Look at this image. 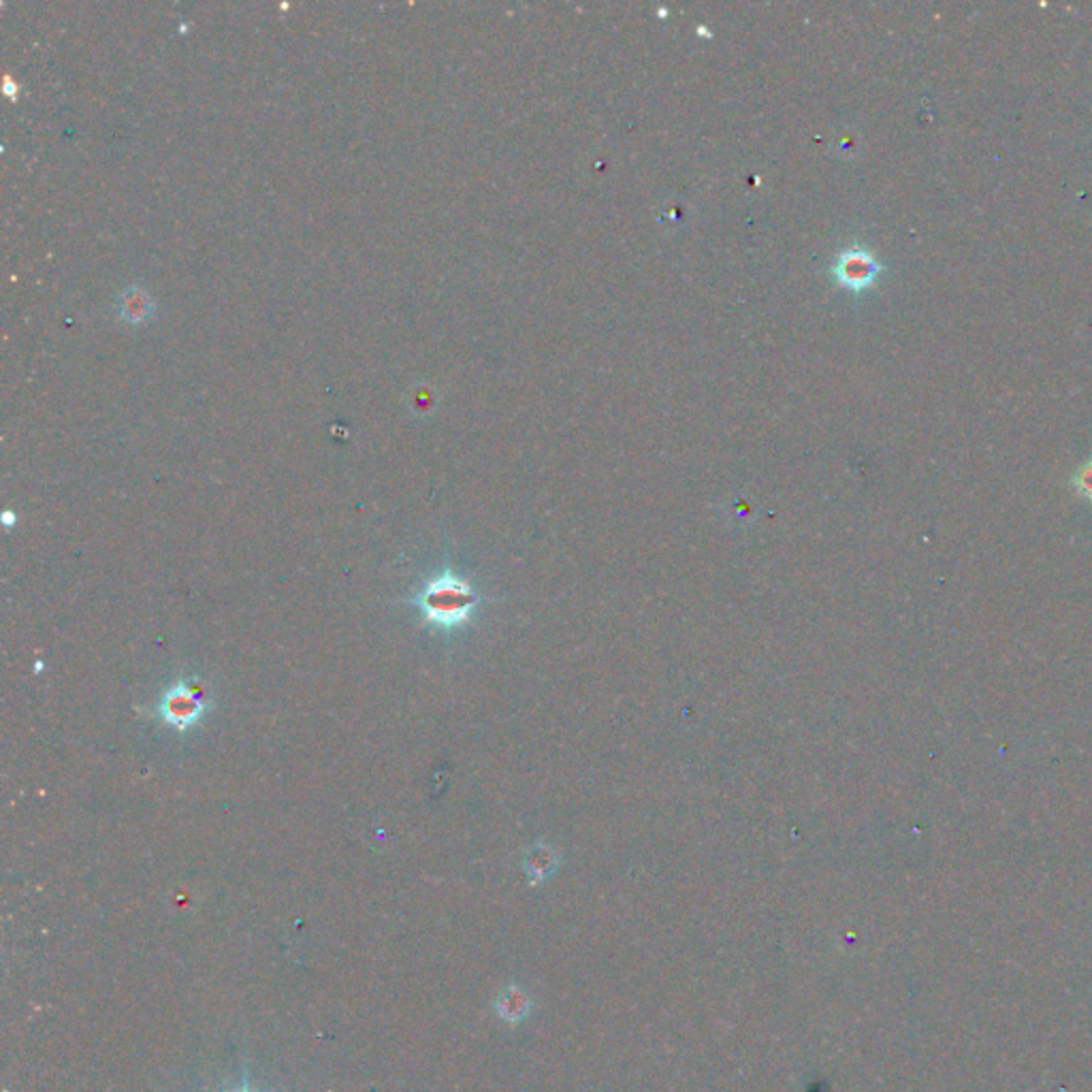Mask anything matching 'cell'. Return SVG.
I'll use <instances>...</instances> for the list:
<instances>
[{"label":"cell","mask_w":1092,"mask_h":1092,"mask_svg":"<svg viewBox=\"0 0 1092 1092\" xmlns=\"http://www.w3.org/2000/svg\"><path fill=\"white\" fill-rule=\"evenodd\" d=\"M417 606L424 621L450 630L470 619L478 606V595L459 576L444 572L424 585L417 595Z\"/></svg>","instance_id":"6da1fadb"},{"label":"cell","mask_w":1092,"mask_h":1092,"mask_svg":"<svg viewBox=\"0 0 1092 1092\" xmlns=\"http://www.w3.org/2000/svg\"><path fill=\"white\" fill-rule=\"evenodd\" d=\"M1076 489L1084 495L1086 500L1092 502V461H1088L1086 465H1081L1078 477H1076Z\"/></svg>","instance_id":"52a82bcc"},{"label":"cell","mask_w":1092,"mask_h":1092,"mask_svg":"<svg viewBox=\"0 0 1092 1092\" xmlns=\"http://www.w3.org/2000/svg\"><path fill=\"white\" fill-rule=\"evenodd\" d=\"M495 1009H498L500 1018L505 1020V1023L519 1024V1023H523L525 1018H528V1014L532 1011V1000H530L528 995H525L523 988L510 986L508 990H505V993H502Z\"/></svg>","instance_id":"277c9868"},{"label":"cell","mask_w":1092,"mask_h":1092,"mask_svg":"<svg viewBox=\"0 0 1092 1092\" xmlns=\"http://www.w3.org/2000/svg\"><path fill=\"white\" fill-rule=\"evenodd\" d=\"M877 271L879 265L875 262V259L860 250L849 252V255L841 259V265H838V276H841L845 285L852 288H864L866 285H871L877 276Z\"/></svg>","instance_id":"3957f363"},{"label":"cell","mask_w":1092,"mask_h":1092,"mask_svg":"<svg viewBox=\"0 0 1092 1092\" xmlns=\"http://www.w3.org/2000/svg\"><path fill=\"white\" fill-rule=\"evenodd\" d=\"M204 713H205L204 694L184 681L167 690L158 704V715L163 717L165 723L181 732L201 722Z\"/></svg>","instance_id":"7a4b0ae2"},{"label":"cell","mask_w":1092,"mask_h":1092,"mask_svg":"<svg viewBox=\"0 0 1092 1092\" xmlns=\"http://www.w3.org/2000/svg\"><path fill=\"white\" fill-rule=\"evenodd\" d=\"M120 306H123V314L128 320H141L150 314V299L144 290L139 288H130L123 295V301H120Z\"/></svg>","instance_id":"5b68a950"},{"label":"cell","mask_w":1092,"mask_h":1092,"mask_svg":"<svg viewBox=\"0 0 1092 1092\" xmlns=\"http://www.w3.org/2000/svg\"><path fill=\"white\" fill-rule=\"evenodd\" d=\"M525 868H528V873H530L533 882H542V879L549 877L553 873V868H555L551 852H544V849H533V854L528 858V862H525Z\"/></svg>","instance_id":"8992f818"}]
</instances>
